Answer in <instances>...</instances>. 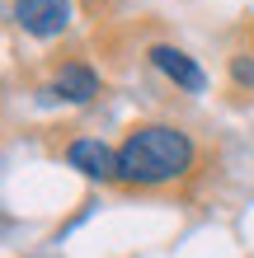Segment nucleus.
Masks as SVG:
<instances>
[{"label":"nucleus","mask_w":254,"mask_h":258,"mask_svg":"<svg viewBox=\"0 0 254 258\" xmlns=\"http://www.w3.org/2000/svg\"><path fill=\"white\" fill-rule=\"evenodd\" d=\"M66 164L71 169H80L85 178H118V150H109L104 141H94V136H80V141H71L66 150Z\"/></svg>","instance_id":"7ed1b4c3"},{"label":"nucleus","mask_w":254,"mask_h":258,"mask_svg":"<svg viewBox=\"0 0 254 258\" xmlns=\"http://www.w3.org/2000/svg\"><path fill=\"white\" fill-rule=\"evenodd\" d=\"M198 160L188 132L165 127V122H146L137 132H127V141L118 146V178L132 188H160L184 178Z\"/></svg>","instance_id":"f257e3e1"},{"label":"nucleus","mask_w":254,"mask_h":258,"mask_svg":"<svg viewBox=\"0 0 254 258\" xmlns=\"http://www.w3.org/2000/svg\"><path fill=\"white\" fill-rule=\"evenodd\" d=\"M231 75H235L240 85H254V56H249V52L235 56V61H231Z\"/></svg>","instance_id":"423d86ee"},{"label":"nucleus","mask_w":254,"mask_h":258,"mask_svg":"<svg viewBox=\"0 0 254 258\" xmlns=\"http://www.w3.org/2000/svg\"><path fill=\"white\" fill-rule=\"evenodd\" d=\"M151 61H156V71H165L170 80L179 85V89H188V94H198V89L207 85V75H202V66L193 61L188 52H179V47H170V42H160V47H151Z\"/></svg>","instance_id":"20e7f679"},{"label":"nucleus","mask_w":254,"mask_h":258,"mask_svg":"<svg viewBox=\"0 0 254 258\" xmlns=\"http://www.w3.org/2000/svg\"><path fill=\"white\" fill-rule=\"evenodd\" d=\"M52 94H57V99H66V103H89V99L99 94V75L89 71V66H80V61H71V66L57 71Z\"/></svg>","instance_id":"39448f33"},{"label":"nucleus","mask_w":254,"mask_h":258,"mask_svg":"<svg viewBox=\"0 0 254 258\" xmlns=\"http://www.w3.org/2000/svg\"><path fill=\"white\" fill-rule=\"evenodd\" d=\"M14 24L33 38H57L71 24V0H14Z\"/></svg>","instance_id":"f03ea898"}]
</instances>
